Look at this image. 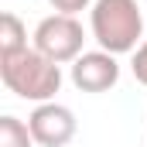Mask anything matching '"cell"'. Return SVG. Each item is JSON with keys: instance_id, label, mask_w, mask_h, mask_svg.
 Returning a JSON list of instances; mask_svg holds the SVG:
<instances>
[{"instance_id": "obj_1", "label": "cell", "mask_w": 147, "mask_h": 147, "mask_svg": "<svg viewBox=\"0 0 147 147\" xmlns=\"http://www.w3.org/2000/svg\"><path fill=\"white\" fill-rule=\"evenodd\" d=\"M0 82L17 99L41 106L51 103L55 92L62 89V65L45 58L38 48H24L14 55H0Z\"/></svg>"}, {"instance_id": "obj_2", "label": "cell", "mask_w": 147, "mask_h": 147, "mask_svg": "<svg viewBox=\"0 0 147 147\" xmlns=\"http://www.w3.org/2000/svg\"><path fill=\"white\" fill-rule=\"evenodd\" d=\"M89 28L103 51L134 55L144 38V10L137 0H96L89 10Z\"/></svg>"}, {"instance_id": "obj_3", "label": "cell", "mask_w": 147, "mask_h": 147, "mask_svg": "<svg viewBox=\"0 0 147 147\" xmlns=\"http://www.w3.org/2000/svg\"><path fill=\"white\" fill-rule=\"evenodd\" d=\"M82 45H86V31L72 14H48L38 21L31 48H38L45 58H51L58 65H72L82 55Z\"/></svg>"}, {"instance_id": "obj_4", "label": "cell", "mask_w": 147, "mask_h": 147, "mask_svg": "<svg viewBox=\"0 0 147 147\" xmlns=\"http://www.w3.org/2000/svg\"><path fill=\"white\" fill-rule=\"evenodd\" d=\"M28 127H31V137H34V144L41 147H65L72 144L75 130H79V120H75V113L69 106H62V103H41L31 110L28 116Z\"/></svg>"}, {"instance_id": "obj_5", "label": "cell", "mask_w": 147, "mask_h": 147, "mask_svg": "<svg viewBox=\"0 0 147 147\" xmlns=\"http://www.w3.org/2000/svg\"><path fill=\"white\" fill-rule=\"evenodd\" d=\"M69 69H72L69 79L79 92H110L120 82V62H116V55L103 51V48L99 51H82Z\"/></svg>"}, {"instance_id": "obj_6", "label": "cell", "mask_w": 147, "mask_h": 147, "mask_svg": "<svg viewBox=\"0 0 147 147\" xmlns=\"http://www.w3.org/2000/svg\"><path fill=\"white\" fill-rule=\"evenodd\" d=\"M28 48V28L14 10H3L0 17V55H14Z\"/></svg>"}, {"instance_id": "obj_7", "label": "cell", "mask_w": 147, "mask_h": 147, "mask_svg": "<svg viewBox=\"0 0 147 147\" xmlns=\"http://www.w3.org/2000/svg\"><path fill=\"white\" fill-rule=\"evenodd\" d=\"M0 147H34L31 127L17 116H0Z\"/></svg>"}, {"instance_id": "obj_8", "label": "cell", "mask_w": 147, "mask_h": 147, "mask_svg": "<svg viewBox=\"0 0 147 147\" xmlns=\"http://www.w3.org/2000/svg\"><path fill=\"white\" fill-rule=\"evenodd\" d=\"M130 72H134V79H137L140 86H147V41H140V48L134 51V58H130Z\"/></svg>"}, {"instance_id": "obj_9", "label": "cell", "mask_w": 147, "mask_h": 147, "mask_svg": "<svg viewBox=\"0 0 147 147\" xmlns=\"http://www.w3.org/2000/svg\"><path fill=\"white\" fill-rule=\"evenodd\" d=\"M51 7H55V14H79V10H92V3L96 0H48Z\"/></svg>"}]
</instances>
